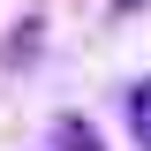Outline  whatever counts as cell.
Wrapping results in <instances>:
<instances>
[{
    "label": "cell",
    "mask_w": 151,
    "mask_h": 151,
    "mask_svg": "<svg viewBox=\"0 0 151 151\" xmlns=\"http://www.w3.org/2000/svg\"><path fill=\"white\" fill-rule=\"evenodd\" d=\"M129 136H136V144L151 151V76H144V83L129 91Z\"/></svg>",
    "instance_id": "1"
},
{
    "label": "cell",
    "mask_w": 151,
    "mask_h": 151,
    "mask_svg": "<svg viewBox=\"0 0 151 151\" xmlns=\"http://www.w3.org/2000/svg\"><path fill=\"white\" fill-rule=\"evenodd\" d=\"M60 151H98V136H91V121H68V129H60Z\"/></svg>",
    "instance_id": "2"
}]
</instances>
